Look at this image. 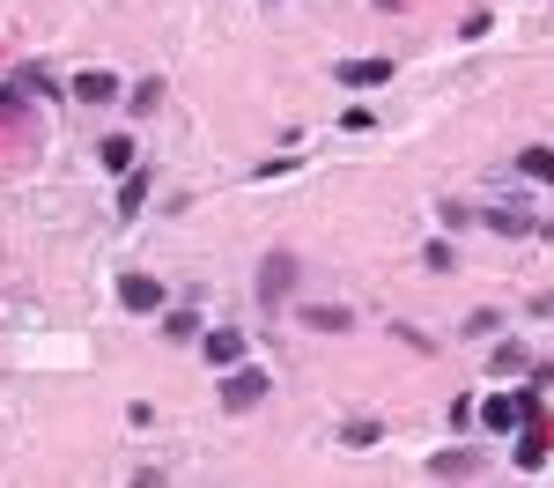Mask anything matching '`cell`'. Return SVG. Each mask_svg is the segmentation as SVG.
<instances>
[{
    "label": "cell",
    "mask_w": 554,
    "mask_h": 488,
    "mask_svg": "<svg viewBox=\"0 0 554 488\" xmlns=\"http://www.w3.org/2000/svg\"><path fill=\"white\" fill-rule=\"evenodd\" d=\"M481 422L495 429V437H518L525 422H540V385H525V392H495V400L481 407Z\"/></svg>",
    "instance_id": "obj_1"
},
{
    "label": "cell",
    "mask_w": 554,
    "mask_h": 488,
    "mask_svg": "<svg viewBox=\"0 0 554 488\" xmlns=\"http://www.w3.org/2000/svg\"><path fill=\"white\" fill-rule=\"evenodd\" d=\"M259 400H266L259 370H229V378H222V407H229V415H244V407H259Z\"/></svg>",
    "instance_id": "obj_2"
},
{
    "label": "cell",
    "mask_w": 554,
    "mask_h": 488,
    "mask_svg": "<svg viewBox=\"0 0 554 488\" xmlns=\"http://www.w3.org/2000/svg\"><path fill=\"white\" fill-rule=\"evenodd\" d=\"M289 281H296V259L274 252V259L259 267V296H266V304H281V296H289Z\"/></svg>",
    "instance_id": "obj_3"
},
{
    "label": "cell",
    "mask_w": 554,
    "mask_h": 488,
    "mask_svg": "<svg viewBox=\"0 0 554 488\" xmlns=\"http://www.w3.org/2000/svg\"><path fill=\"white\" fill-rule=\"evenodd\" d=\"M481 222H495V230H510V237L540 230V215H532V208H518V200H495V208H481Z\"/></svg>",
    "instance_id": "obj_4"
},
{
    "label": "cell",
    "mask_w": 554,
    "mask_h": 488,
    "mask_svg": "<svg viewBox=\"0 0 554 488\" xmlns=\"http://www.w3.org/2000/svg\"><path fill=\"white\" fill-rule=\"evenodd\" d=\"M74 97H82V104H111V97H119V74H104V67L74 74Z\"/></svg>",
    "instance_id": "obj_5"
},
{
    "label": "cell",
    "mask_w": 554,
    "mask_h": 488,
    "mask_svg": "<svg viewBox=\"0 0 554 488\" xmlns=\"http://www.w3.org/2000/svg\"><path fill=\"white\" fill-rule=\"evenodd\" d=\"M119 296H126V311H156V304H163V289H156L148 274H126V281H119Z\"/></svg>",
    "instance_id": "obj_6"
},
{
    "label": "cell",
    "mask_w": 554,
    "mask_h": 488,
    "mask_svg": "<svg viewBox=\"0 0 554 488\" xmlns=\"http://www.w3.org/2000/svg\"><path fill=\"white\" fill-rule=\"evenodd\" d=\"M237 355H244V333H237V326H215V333H207V363H237Z\"/></svg>",
    "instance_id": "obj_7"
},
{
    "label": "cell",
    "mask_w": 554,
    "mask_h": 488,
    "mask_svg": "<svg viewBox=\"0 0 554 488\" xmlns=\"http://www.w3.org/2000/svg\"><path fill=\"white\" fill-rule=\"evenodd\" d=\"M385 74H392V60H348V67H340V82L362 89V82H385Z\"/></svg>",
    "instance_id": "obj_8"
},
{
    "label": "cell",
    "mask_w": 554,
    "mask_h": 488,
    "mask_svg": "<svg viewBox=\"0 0 554 488\" xmlns=\"http://www.w3.org/2000/svg\"><path fill=\"white\" fill-rule=\"evenodd\" d=\"M518 171H525V178H540V185H554V148H525Z\"/></svg>",
    "instance_id": "obj_9"
},
{
    "label": "cell",
    "mask_w": 554,
    "mask_h": 488,
    "mask_svg": "<svg viewBox=\"0 0 554 488\" xmlns=\"http://www.w3.org/2000/svg\"><path fill=\"white\" fill-rule=\"evenodd\" d=\"M518 466H525V474H532V466H547V444H540V429H525V437H518Z\"/></svg>",
    "instance_id": "obj_10"
},
{
    "label": "cell",
    "mask_w": 554,
    "mask_h": 488,
    "mask_svg": "<svg viewBox=\"0 0 554 488\" xmlns=\"http://www.w3.org/2000/svg\"><path fill=\"white\" fill-rule=\"evenodd\" d=\"M303 326H318V333H340V326H348V311H340V304H326V311H303Z\"/></svg>",
    "instance_id": "obj_11"
},
{
    "label": "cell",
    "mask_w": 554,
    "mask_h": 488,
    "mask_svg": "<svg viewBox=\"0 0 554 488\" xmlns=\"http://www.w3.org/2000/svg\"><path fill=\"white\" fill-rule=\"evenodd\" d=\"M141 193H148V171H126V193H119V208L133 215V208H141Z\"/></svg>",
    "instance_id": "obj_12"
},
{
    "label": "cell",
    "mask_w": 554,
    "mask_h": 488,
    "mask_svg": "<svg viewBox=\"0 0 554 488\" xmlns=\"http://www.w3.org/2000/svg\"><path fill=\"white\" fill-rule=\"evenodd\" d=\"M104 163L111 171H133V141H104Z\"/></svg>",
    "instance_id": "obj_13"
},
{
    "label": "cell",
    "mask_w": 554,
    "mask_h": 488,
    "mask_svg": "<svg viewBox=\"0 0 554 488\" xmlns=\"http://www.w3.org/2000/svg\"><path fill=\"white\" fill-rule=\"evenodd\" d=\"M473 466H481L473 452H444V459H436V474H473Z\"/></svg>",
    "instance_id": "obj_14"
}]
</instances>
